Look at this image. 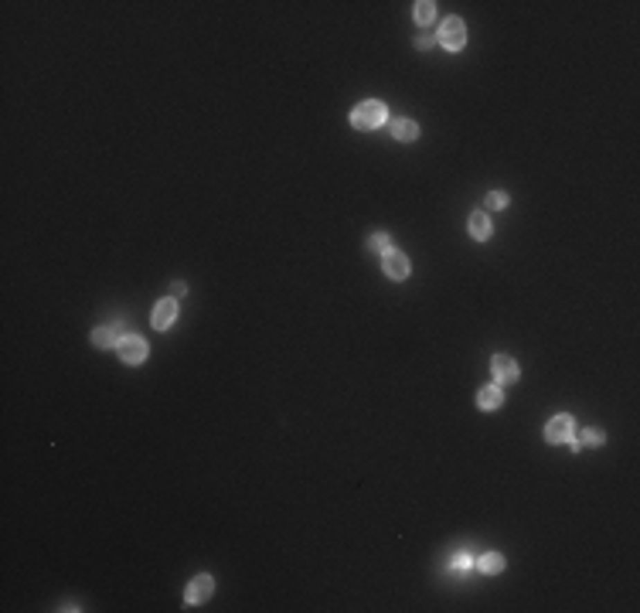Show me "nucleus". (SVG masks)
I'll list each match as a JSON object with an SVG mask.
<instances>
[{"mask_svg":"<svg viewBox=\"0 0 640 613\" xmlns=\"http://www.w3.org/2000/svg\"><path fill=\"white\" fill-rule=\"evenodd\" d=\"M382 123H389V109L378 99H364L351 109V126L355 130H378Z\"/></svg>","mask_w":640,"mask_h":613,"instance_id":"1","label":"nucleus"},{"mask_svg":"<svg viewBox=\"0 0 640 613\" xmlns=\"http://www.w3.org/2000/svg\"><path fill=\"white\" fill-rule=\"evenodd\" d=\"M490 375H494V385H515L521 378V368L511 355H494L490 358Z\"/></svg>","mask_w":640,"mask_h":613,"instance_id":"2","label":"nucleus"},{"mask_svg":"<svg viewBox=\"0 0 640 613\" xmlns=\"http://www.w3.org/2000/svg\"><path fill=\"white\" fill-rule=\"evenodd\" d=\"M440 44L450 48V51H460L467 44V24L460 17H446L440 24Z\"/></svg>","mask_w":640,"mask_h":613,"instance_id":"3","label":"nucleus"},{"mask_svg":"<svg viewBox=\"0 0 640 613\" xmlns=\"http://www.w3.org/2000/svg\"><path fill=\"white\" fill-rule=\"evenodd\" d=\"M116 351H120V358L126 362V365H143V362H147V355H150V348H147V341H143L140 334H126Z\"/></svg>","mask_w":640,"mask_h":613,"instance_id":"4","label":"nucleus"},{"mask_svg":"<svg viewBox=\"0 0 640 613\" xmlns=\"http://www.w3.org/2000/svg\"><path fill=\"white\" fill-rule=\"evenodd\" d=\"M572 433H576V423H572V416H552L549 419V426H545V440L552 443V447H559V443H569L572 440Z\"/></svg>","mask_w":640,"mask_h":613,"instance_id":"5","label":"nucleus"},{"mask_svg":"<svg viewBox=\"0 0 640 613\" xmlns=\"http://www.w3.org/2000/svg\"><path fill=\"white\" fill-rule=\"evenodd\" d=\"M409 256L405 252H399V249H389L385 256H382V273L389 276V280H405L409 276Z\"/></svg>","mask_w":640,"mask_h":613,"instance_id":"6","label":"nucleus"},{"mask_svg":"<svg viewBox=\"0 0 640 613\" xmlns=\"http://www.w3.org/2000/svg\"><path fill=\"white\" fill-rule=\"evenodd\" d=\"M211 593H215V579L208 572H201V576L191 579V586L184 589V603H204Z\"/></svg>","mask_w":640,"mask_h":613,"instance_id":"7","label":"nucleus"},{"mask_svg":"<svg viewBox=\"0 0 640 613\" xmlns=\"http://www.w3.org/2000/svg\"><path fill=\"white\" fill-rule=\"evenodd\" d=\"M174 317H177V300H174V296H167V300H160L157 307H154L150 324H154V330H167V327L174 324Z\"/></svg>","mask_w":640,"mask_h":613,"instance_id":"8","label":"nucleus"},{"mask_svg":"<svg viewBox=\"0 0 640 613\" xmlns=\"http://www.w3.org/2000/svg\"><path fill=\"white\" fill-rule=\"evenodd\" d=\"M126 337L123 324H109V327H96L92 330V344L96 348H120V341Z\"/></svg>","mask_w":640,"mask_h":613,"instance_id":"9","label":"nucleus"},{"mask_svg":"<svg viewBox=\"0 0 640 613\" xmlns=\"http://www.w3.org/2000/svg\"><path fill=\"white\" fill-rule=\"evenodd\" d=\"M504 406V392H501V385H483L477 392V409H483V412H490V409H501Z\"/></svg>","mask_w":640,"mask_h":613,"instance_id":"10","label":"nucleus"},{"mask_svg":"<svg viewBox=\"0 0 640 613\" xmlns=\"http://www.w3.org/2000/svg\"><path fill=\"white\" fill-rule=\"evenodd\" d=\"M474 566H477L483 576H494V572H504V566H508V562H504V556H501V552H483Z\"/></svg>","mask_w":640,"mask_h":613,"instance_id":"11","label":"nucleus"},{"mask_svg":"<svg viewBox=\"0 0 640 613\" xmlns=\"http://www.w3.org/2000/svg\"><path fill=\"white\" fill-rule=\"evenodd\" d=\"M392 136L402 143H412L419 136V123L416 120H392Z\"/></svg>","mask_w":640,"mask_h":613,"instance_id":"12","label":"nucleus"},{"mask_svg":"<svg viewBox=\"0 0 640 613\" xmlns=\"http://www.w3.org/2000/svg\"><path fill=\"white\" fill-rule=\"evenodd\" d=\"M490 232H494V225H490V218H487L483 211H474V215H470V236H474V239H480V242H483V239H490Z\"/></svg>","mask_w":640,"mask_h":613,"instance_id":"13","label":"nucleus"},{"mask_svg":"<svg viewBox=\"0 0 640 613\" xmlns=\"http://www.w3.org/2000/svg\"><path fill=\"white\" fill-rule=\"evenodd\" d=\"M412 17H416V24H433V17H436V3L433 0H419L416 3V10H412Z\"/></svg>","mask_w":640,"mask_h":613,"instance_id":"14","label":"nucleus"},{"mask_svg":"<svg viewBox=\"0 0 640 613\" xmlns=\"http://www.w3.org/2000/svg\"><path fill=\"white\" fill-rule=\"evenodd\" d=\"M368 249L385 256V252H389V249H395V245H392V239H389L385 232H375V236H368Z\"/></svg>","mask_w":640,"mask_h":613,"instance_id":"15","label":"nucleus"},{"mask_svg":"<svg viewBox=\"0 0 640 613\" xmlns=\"http://www.w3.org/2000/svg\"><path fill=\"white\" fill-rule=\"evenodd\" d=\"M583 443H589V447H603V443H606V433L589 426V429H583Z\"/></svg>","mask_w":640,"mask_h":613,"instance_id":"16","label":"nucleus"},{"mask_svg":"<svg viewBox=\"0 0 640 613\" xmlns=\"http://www.w3.org/2000/svg\"><path fill=\"white\" fill-rule=\"evenodd\" d=\"M483 204L494 208V211H501V208H508V195H504V191H490V195L483 198Z\"/></svg>","mask_w":640,"mask_h":613,"instance_id":"17","label":"nucleus"},{"mask_svg":"<svg viewBox=\"0 0 640 613\" xmlns=\"http://www.w3.org/2000/svg\"><path fill=\"white\" fill-rule=\"evenodd\" d=\"M184 293H188V286L181 283V280H174V283H170V296H174V300H181Z\"/></svg>","mask_w":640,"mask_h":613,"instance_id":"18","label":"nucleus"},{"mask_svg":"<svg viewBox=\"0 0 640 613\" xmlns=\"http://www.w3.org/2000/svg\"><path fill=\"white\" fill-rule=\"evenodd\" d=\"M453 566H456V569H470V566H474V556H467V552H463V556H456V562H453Z\"/></svg>","mask_w":640,"mask_h":613,"instance_id":"19","label":"nucleus"}]
</instances>
